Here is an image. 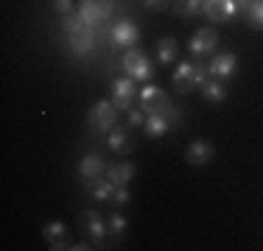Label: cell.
Returning a JSON list of instances; mask_svg holds the SVG:
<instances>
[{"mask_svg": "<svg viewBox=\"0 0 263 251\" xmlns=\"http://www.w3.org/2000/svg\"><path fill=\"white\" fill-rule=\"evenodd\" d=\"M59 28H62V34H65L67 53H70L73 59L87 61L90 56L98 53V48H101V34H98V28L87 25L76 14V11H73V14H67V17H62Z\"/></svg>", "mask_w": 263, "mask_h": 251, "instance_id": "obj_1", "label": "cell"}, {"mask_svg": "<svg viewBox=\"0 0 263 251\" xmlns=\"http://www.w3.org/2000/svg\"><path fill=\"white\" fill-rule=\"evenodd\" d=\"M208 81V65H202V61H177V67H174L171 73V87L177 95H187V92L199 90V87Z\"/></svg>", "mask_w": 263, "mask_h": 251, "instance_id": "obj_2", "label": "cell"}, {"mask_svg": "<svg viewBox=\"0 0 263 251\" xmlns=\"http://www.w3.org/2000/svg\"><path fill=\"white\" fill-rule=\"evenodd\" d=\"M118 117H121V109H118L112 100L101 98V100H96V103H92L90 112H87L84 126H87V131H90L92 137H106L118 126Z\"/></svg>", "mask_w": 263, "mask_h": 251, "instance_id": "obj_3", "label": "cell"}, {"mask_svg": "<svg viewBox=\"0 0 263 251\" xmlns=\"http://www.w3.org/2000/svg\"><path fill=\"white\" fill-rule=\"evenodd\" d=\"M115 11H118V0H79L76 6V14L92 28H104L115 17Z\"/></svg>", "mask_w": 263, "mask_h": 251, "instance_id": "obj_4", "label": "cell"}, {"mask_svg": "<svg viewBox=\"0 0 263 251\" xmlns=\"http://www.w3.org/2000/svg\"><path fill=\"white\" fill-rule=\"evenodd\" d=\"M106 39H109V48L115 50V53H123V50H129V48H137V42H140L137 20L135 17H118V20L112 23Z\"/></svg>", "mask_w": 263, "mask_h": 251, "instance_id": "obj_5", "label": "cell"}, {"mask_svg": "<svg viewBox=\"0 0 263 251\" xmlns=\"http://www.w3.org/2000/svg\"><path fill=\"white\" fill-rule=\"evenodd\" d=\"M121 70L135 81H152L154 73H157V67L152 65V59H148L140 48H129L121 53Z\"/></svg>", "mask_w": 263, "mask_h": 251, "instance_id": "obj_6", "label": "cell"}, {"mask_svg": "<svg viewBox=\"0 0 263 251\" xmlns=\"http://www.w3.org/2000/svg\"><path fill=\"white\" fill-rule=\"evenodd\" d=\"M218 31L216 28H199L191 34V39H187V53H191V59H204V56H213L218 50Z\"/></svg>", "mask_w": 263, "mask_h": 251, "instance_id": "obj_7", "label": "cell"}, {"mask_svg": "<svg viewBox=\"0 0 263 251\" xmlns=\"http://www.w3.org/2000/svg\"><path fill=\"white\" fill-rule=\"evenodd\" d=\"M76 176L81 184H92L96 179H101V176H106V162L101 156V151H87V154H81L79 165H76Z\"/></svg>", "mask_w": 263, "mask_h": 251, "instance_id": "obj_8", "label": "cell"}, {"mask_svg": "<svg viewBox=\"0 0 263 251\" xmlns=\"http://www.w3.org/2000/svg\"><path fill=\"white\" fill-rule=\"evenodd\" d=\"M79 226L81 232L87 235V240L96 243V248H104V240H106V218L101 215L98 210H84L79 215Z\"/></svg>", "mask_w": 263, "mask_h": 251, "instance_id": "obj_9", "label": "cell"}, {"mask_svg": "<svg viewBox=\"0 0 263 251\" xmlns=\"http://www.w3.org/2000/svg\"><path fill=\"white\" fill-rule=\"evenodd\" d=\"M238 56L230 53V50H216L210 56V65H208V75L210 78H218V81H230L238 75Z\"/></svg>", "mask_w": 263, "mask_h": 251, "instance_id": "obj_10", "label": "cell"}, {"mask_svg": "<svg viewBox=\"0 0 263 251\" xmlns=\"http://www.w3.org/2000/svg\"><path fill=\"white\" fill-rule=\"evenodd\" d=\"M137 87H135V78H129L126 73L112 78V103L118 106L121 112H129L135 106V98H137Z\"/></svg>", "mask_w": 263, "mask_h": 251, "instance_id": "obj_11", "label": "cell"}, {"mask_svg": "<svg viewBox=\"0 0 263 251\" xmlns=\"http://www.w3.org/2000/svg\"><path fill=\"white\" fill-rule=\"evenodd\" d=\"M104 145H106V151H112V154H118V156H126V154H132L135 151V137H132V129L129 126H121L118 123L115 129L109 131V134L104 137Z\"/></svg>", "mask_w": 263, "mask_h": 251, "instance_id": "obj_12", "label": "cell"}, {"mask_svg": "<svg viewBox=\"0 0 263 251\" xmlns=\"http://www.w3.org/2000/svg\"><path fill=\"white\" fill-rule=\"evenodd\" d=\"M42 240L51 251H62V248H70V232L62 221H48L42 226Z\"/></svg>", "mask_w": 263, "mask_h": 251, "instance_id": "obj_13", "label": "cell"}, {"mask_svg": "<svg viewBox=\"0 0 263 251\" xmlns=\"http://www.w3.org/2000/svg\"><path fill=\"white\" fill-rule=\"evenodd\" d=\"M213 156H216V145H213L210 140H193L191 145L185 148V162L191 168H204L213 162Z\"/></svg>", "mask_w": 263, "mask_h": 251, "instance_id": "obj_14", "label": "cell"}, {"mask_svg": "<svg viewBox=\"0 0 263 251\" xmlns=\"http://www.w3.org/2000/svg\"><path fill=\"white\" fill-rule=\"evenodd\" d=\"M202 14L210 23H230L238 14V6H235V0H204Z\"/></svg>", "mask_w": 263, "mask_h": 251, "instance_id": "obj_15", "label": "cell"}, {"mask_svg": "<svg viewBox=\"0 0 263 251\" xmlns=\"http://www.w3.org/2000/svg\"><path fill=\"white\" fill-rule=\"evenodd\" d=\"M126 229H129L126 215H121V212H112V215L106 218V240L112 243V248L121 246V240H123V235H126Z\"/></svg>", "mask_w": 263, "mask_h": 251, "instance_id": "obj_16", "label": "cell"}, {"mask_svg": "<svg viewBox=\"0 0 263 251\" xmlns=\"http://www.w3.org/2000/svg\"><path fill=\"white\" fill-rule=\"evenodd\" d=\"M106 179L115 187L129 184V181L135 179V165H132V162H112V165H106Z\"/></svg>", "mask_w": 263, "mask_h": 251, "instance_id": "obj_17", "label": "cell"}, {"mask_svg": "<svg viewBox=\"0 0 263 251\" xmlns=\"http://www.w3.org/2000/svg\"><path fill=\"white\" fill-rule=\"evenodd\" d=\"M199 92H202V98L208 100V103H224V100H227V84L218 81V78H210V75H208V81L199 87Z\"/></svg>", "mask_w": 263, "mask_h": 251, "instance_id": "obj_18", "label": "cell"}, {"mask_svg": "<svg viewBox=\"0 0 263 251\" xmlns=\"http://www.w3.org/2000/svg\"><path fill=\"white\" fill-rule=\"evenodd\" d=\"M171 120H168L165 115H148L146 117V126H143V131H146L148 140H162V137L171 131Z\"/></svg>", "mask_w": 263, "mask_h": 251, "instance_id": "obj_19", "label": "cell"}, {"mask_svg": "<svg viewBox=\"0 0 263 251\" xmlns=\"http://www.w3.org/2000/svg\"><path fill=\"white\" fill-rule=\"evenodd\" d=\"M87 193H90L96 201H101V204H112V193H115V184H112L106 176H101V179H96L92 184L84 187Z\"/></svg>", "mask_w": 263, "mask_h": 251, "instance_id": "obj_20", "label": "cell"}, {"mask_svg": "<svg viewBox=\"0 0 263 251\" xmlns=\"http://www.w3.org/2000/svg\"><path fill=\"white\" fill-rule=\"evenodd\" d=\"M177 56H179L177 39H174V36H160L157 39V61L160 65H174Z\"/></svg>", "mask_w": 263, "mask_h": 251, "instance_id": "obj_21", "label": "cell"}, {"mask_svg": "<svg viewBox=\"0 0 263 251\" xmlns=\"http://www.w3.org/2000/svg\"><path fill=\"white\" fill-rule=\"evenodd\" d=\"M204 0H171V11L177 17H185V20H193V17L202 14Z\"/></svg>", "mask_w": 263, "mask_h": 251, "instance_id": "obj_22", "label": "cell"}, {"mask_svg": "<svg viewBox=\"0 0 263 251\" xmlns=\"http://www.w3.org/2000/svg\"><path fill=\"white\" fill-rule=\"evenodd\" d=\"M241 14H243V23H247L249 28L263 31V0H255L252 6H247V9L241 11Z\"/></svg>", "mask_w": 263, "mask_h": 251, "instance_id": "obj_23", "label": "cell"}, {"mask_svg": "<svg viewBox=\"0 0 263 251\" xmlns=\"http://www.w3.org/2000/svg\"><path fill=\"white\" fill-rule=\"evenodd\" d=\"M126 204H132V190H129V184L115 187V193H112V206H126Z\"/></svg>", "mask_w": 263, "mask_h": 251, "instance_id": "obj_24", "label": "cell"}, {"mask_svg": "<svg viewBox=\"0 0 263 251\" xmlns=\"http://www.w3.org/2000/svg\"><path fill=\"white\" fill-rule=\"evenodd\" d=\"M126 117H129V129H143L148 115H146L143 109H137V106H132V109L126 112Z\"/></svg>", "mask_w": 263, "mask_h": 251, "instance_id": "obj_25", "label": "cell"}, {"mask_svg": "<svg viewBox=\"0 0 263 251\" xmlns=\"http://www.w3.org/2000/svg\"><path fill=\"white\" fill-rule=\"evenodd\" d=\"M146 11H165L171 9V0H137Z\"/></svg>", "mask_w": 263, "mask_h": 251, "instance_id": "obj_26", "label": "cell"}, {"mask_svg": "<svg viewBox=\"0 0 263 251\" xmlns=\"http://www.w3.org/2000/svg\"><path fill=\"white\" fill-rule=\"evenodd\" d=\"M53 11L59 17H67V14H73L76 9H73V0H53Z\"/></svg>", "mask_w": 263, "mask_h": 251, "instance_id": "obj_27", "label": "cell"}, {"mask_svg": "<svg viewBox=\"0 0 263 251\" xmlns=\"http://www.w3.org/2000/svg\"><path fill=\"white\" fill-rule=\"evenodd\" d=\"M252 3H255V0H235L238 11H243V9H247V6H252Z\"/></svg>", "mask_w": 263, "mask_h": 251, "instance_id": "obj_28", "label": "cell"}]
</instances>
